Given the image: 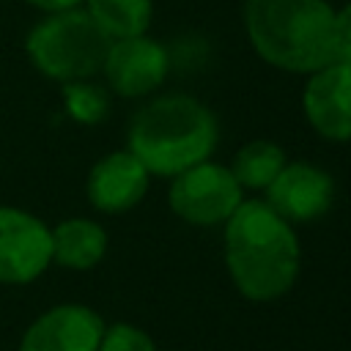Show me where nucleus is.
Wrapping results in <instances>:
<instances>
[{
    "label": "nucleus",
    "mask_w": 351,
    "mask_h": 351,
    "mask_svg": "<svg viewBox=\"0 0 351 351\" xmlns=\"http://www.w3.org/2000/svg\"><path fill=\"white\" fill-rule=\"evenodd\" d=\"M217 143L219 123L214 112L186 93L151 99L134 112L126 134V151H132L151 176L165 178L211 159Z\"/></svg>",
    "instance_id": "2"
},
{
    "label": "nucleus",
    "mask_w": 351,
    "mask_h": 351,
    "mask_svg": "<svg viewBox=\"0 0 351 351\" xmlns=\"http://www.w3.org/2000/svg\"><path fill=\"white\" fill-rule=\"evenodd\" d=\"M299 261L293 225L266 200H241L225 219V263L241 296L252 302L280 299L296 282Z\"/></svg>",
    "instance_id": "1"
},
{
    "label": "nucleus",
    "mask_w": 351,
    "mask_h": 351,
    "mask_svg": "<svg viewBox=\"0 0 351 351\" xmlns=\"http://www.w3.org/2000/svg\"><path fill=\"white\" fill-rule=\"evenodd\" d=\"M99 351H156V346L143 329L132 324H112L110 329L104 326Z\"/></svg>",
    "instance_id": "16"
},
{
    "label": "nucleus",
    "mask_w": 351,
    "mask_h": 351,
    "mask_svg": "<svg viewBox=\"0 0 351 351\" xmlns=\"http://www.w3.org/2000/svg\"><path fill=\"white\" fill-rule=\"evenodd\" d=\"M104 321L85 304H58L41 313L19 340V351H99Z\"/></svg>",
    "instance_id": "10"
},
{
    "label": "nucleus",
    "mask_w": 351,
    "mask_h": 351,
    "mask_svg": "<svg viewBox=\"0 0 351 351\" xmlns=\"http://www.w3.org/2000/svg\"><path fill=\"white\" fill-rule=\"evenodd\" d=\"M107 49L110 38L85 8L47 14L25 38L30 63L63 85L99 74Z\"/></svg>",
    "instance_id": "4"
},
{
    "label": "nucleus",
    "mask_w": 351,
    "mask_h": 351,
    "mask_svg": "<svg viewBox=\"0 0 351 351\" xmlns=\"http://www.w3.org/2000/svg\"><path fill=\"white\" fill-rule=\"evenodd\" d=\"M107 252V233L85 217L63 219L52 228V261L66 269H93Z\"/></svg>",
    "instance_id": "12"
},
{
    "label": "nucleus",
    "mask_w": 351,
    "mask_h": 351,
    "mask_svg": "<svg viewBox=\"0 0 351 351\" xmlns=\"http://www.w3.org/2000/svg\"><path fill=\"white\" fill-rule=\"evenodd\" d=\"M52 263V228L36 214L0 206V282L25 285Z\"/></svg>",
    "instance_id": "6"
},
{
    "label": "nucleus",
    "mask_w": 351,
    "mask_h": 351,
    "mask_svg": "<svg viewBox=\"0 0 351 351\" xmlns=\"http://www.w3.org/2000/svg\"><path fill=\"white\" fill-rule=\"evenodd\" d=\"M285 151L271 140H250L230 162V173L241 189H266L285 167Z\"/></svg>",
    "instance_id": "14"
},
{
    "label": "nucleus",
    "mask_w": 351,
    "mask_h": 351,
    "mask_svg": "<svg viewBox=\"0 0 351 351\" xmlns=\"http://www.w3.org/2000/svg\"><path fill=\"white\" fill-rule=\"evenodd\" d=\"M170 71L167 49L151 36H132L110 41L101 63L107 85L123 99H140L154 93Z\"/></svg>",
    "instance_id": "7"
},
{
    "label": "nucleus",
    "mask_w": 351,
    "mask_h": 351,
    "mask_svg": "<svg viewBox=\"0 0 351 351\" xmlns=\"http://www.w3.org/2000/svg\"><path fill=\"white\" fill-rule=\"evenodd\" d=\"M241 200L244 189L233 178L230 167L211 159L173 176V184L167 189V203L173 214L197 228L225 225V219L239 208Z\"/></svg>",
    "instance_id": "5"
},
{
    "label": "nucleus",
    "mask_w": 351,
    "mask_h": 351,
    "mask_svg": "<svg viewBox=\"0 0 351 351\" xmlns=\"http://www.w3.org/2000/svg\"><path fill=\"white\" fill-rule=\"evenodd\" d=\"M335 8L326 0H244L252 49L274 69L313 74L335 60Z\"/></svg>",
    "instance_id": "3"
},
{
    "label": "nucleus",
    "mask_w": 351,
    "mask_h": 351,
    "mask_svg": "<svg viewBox=\"0 0 351 351\" xmlns=\"http://www.w3.org/2000/svg\"><path fill=\"white\" fill-rule=\"evenodd\" d=\"M85 11L110 41L143 36L154 16L151 0H85Z\"/></svg>",
    "instance_id": "13"
},
{
    "label": "nucleus",
    "mask_w": 351,
    "mask_h": 351,
    "mask_svg": "<svg viewBox=\"0 0 351 351\" xmlns=\"http://www.w3.org/2000/svg\"><path fill=\"white\" fill-rule=\"evenodd\" d=\"M307 123L332 143L351 140V63L332 60L313 74L302 93Z\"/></svg>",
    "instance_id": "8"
},
{
    "label": "nucleus",
    "mask_w": 351,
    "mask_h": 351,
    "mask_svg": "<svg viewBox=\"0 0 351 351\" xmlns=\"http://www.w3.org/2000/svg\"><path fill=\"white\" fill-rule=\"evenodd\" d=\"M151 184V173L132 151L101 156L88 173V200L96 211L121 214L134 208Z\"/></svg>",
    "instance_id": "11"
},
{
    "label": "nucleus",
    "mask_w": 351,
    "mask_h": 351,
    "mask_svg": "<svg viewBox=\"0 0 351 351\" xmlns=\"http://www.w3.org/2000/svg\"><path fill=\"white\" fill-rule=\"evenodd\" d=\"M332 38H335V60H348L351 58V3L335 11Z\"/></svg>",
    "instance_id": "17"
},
{
    "label": "nucleus",
    "mask_w": 351,
    "mask_h": 351,
    "mask_svg": "<svg viewBox=\"0 0 351 351\" xmlns=\"http://www.w3.org/2000/svg\"><path fill=\"white\" fill-rule=\"evenodd\" d=\"M335 181L332 176L310 162H285L277 178L266 186V203L291 225L313 222L332 208Z\"/></svg>",
    "instance_id": "9"
},
{
    "label": "nucleus",
    "mask_w": 351,
    "mask_h": 351,
    "mask_svg": "<svg viewBox=\"0 0 351 351\" xmlns=\"http://www.w3.org/2000/svg\"><path fill=\"white\" fill-rule=\"evenodd\" d=\"M346 63H351V58H348V60H346Z\"/></svg>",
    "instance_id": "19"
},
{
    "label": "nucleus",
    "mask_w": 351,
    "mask_h": 351,
    "mask_svg": "<svg viewBox=\"0 0 351 351\" xmlns=\"http://www.w3.org/2000/svg\"><path fill=\"white\" fill-rule=\"evenodd\" d=\"M27 5L44 11V14H58V11H71V8H82L85 0H25Z\"/></svg>",
    "instance_id": "18"
},
{
    "label": "nucleus",
    "mask_w": 351,
    "mask_h": 351,
    "mask_svg": "<svg viewBox=\"0 0 351 351\" xmlns=\"http://www.w3.org/2000/svg\"><path fill=\"white\" fill-rule=\"evenodd\" d=\"M63 104L66 112L85 126H93L99 121L107 118L110 112V96L101 85L90 82V80H77V82H66L63 85Z\"/></svg>",
    "instance_id": "15"
}]
</instances>
